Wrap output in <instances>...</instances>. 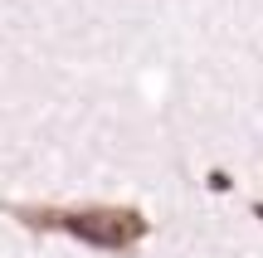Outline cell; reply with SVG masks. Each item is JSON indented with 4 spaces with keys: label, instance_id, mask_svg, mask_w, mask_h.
Masks as SVG:
<instances>
[{
    "label": "cell",
    "instance_id": "3957f363",
    "mask_svg": "<svg viewBox=\"0 0 263 258\" xmlns=\"http://www.w3.org/2000/svg\"><path fill=\"white\" fill-rule=\"evenodd\" d=\"M249 214H254V220L263 224V200H249Z\"/></svg>",
    "mask_w": 263,
    "mask_h": 258
},
{
    "label": "cell",
    "instance_id": "6da1fadb",
    "mask_svg": "<svg viewBox=\"0 0 263 258\" xmlns=\"http://www.w3.org/2000/svg\"><path fill=\"white\" fill-rule=\"evenodd\" d=\"M25 229L39 234H68V239L88 244L103 253H132L151 234V220L137 205H10Z\"/></svg>",
    "mask_w": 263,
    "mask_h": 258
},
{
    "label": "cell",
    "instance_id": "7a4b0ae2",
    "mask_svg": "<svg viewBox=\"0 0 263 258\" xmlns=\"http://www.w3.org/2000/svg\"><path fill=\"white\" fill-rule=\"evenodd\" d=\"M205 185H210V190H215V195H229V190H234V175H229L224 166H215V171L205 175Z\"/></svg>",
    "mask_w": 263,
    "mask_h": 258
}]
</instances>
